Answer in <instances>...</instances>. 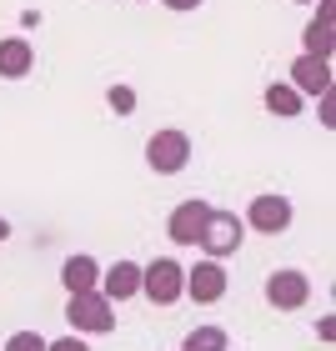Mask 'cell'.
<instances>
[{
	"instance_id": "obj_1",
	"label": "cell",
	"mask_w": 336,
	"mask_h": 351,
	"mask_svg": "<svg viewBox=\"0 0 336 351\" xmlns=\"http://www.w3.org/2000/svg\"><path fill=\"white\" fill-rule=\"evenodd\" d=\"M66 322H71V337H106L116 326V306L101 291H86V296H71Z\"/></svg>"
},
{
	"instance_id": "obj_2",
	"label": "cell",
	"mask_w": 336,
	"mask_h": 351,
	"mask_svg": "<svg viewBox=\"0 0 336 351\" xmlns=\"http://www.w3.org/2000/svg\"><path fill=\"white\" fill-rule=\"evenodd\" d=\"M141 291H146L156 306H171V301L186 296V266L171 256H156L151 266H141Z\"/></svg>"
},
{
	"instance_id": "obj_3",
	"label": "cell",
	"mask_w": 336,
	"mask_h": 351,
	"mask_svg": "<svg viewBox=\"0 0 336 351\" xmlns=\"http://www.w3.org/2000/svg\"><path fill=\"white\" fill-rule=\"evenodd\" d=\"M241 241H246V226L231 211H211L206 226H201V236H196V246L206 251V261H221V256H231V251H241Z\"/></svg>"
},
{
	"instance_id": "obj_4",
	"label": "cell",
	"mask_w": 336,
	"mask_h": 351,
	"mask_svg": "<svg viewBox=\"0 0 336 351\" xmlns=\"http://www.w3.org/2000/svg\"><path fill=\"white\" fill-rule=\"evenodd\" d=\"M191 161V136L186 131H156L146 141V166L156 176H176V171H186Z\"/></svg>"
},
{
	"instance_id": "obj_5",
	"label": "cell",
	"mask_w": 336,
	"mask_h": 351,
	"mask_svg": "<svg viewBox=\"0 0 336 351\" xmlns=\"http://www.w3.org/2000/svg\"><path fill=\"white\" fill-rule=\"evenodd\" d=\"M266 301L276 311H296V306H307L311 301V281H307V271H271L266 276Z\"/></svg>"
},
{
	"instance_id": "obj_6",
	"label": "cell",
	"mask_w": 336,
	"mask_h": 351,
	"mask_svg": "<svg viewBox=\"0 0 336 351\" xmlns=\"http://www.w3.org/2000/svg\"><path fill=\"white\" fill-rule=\"evenodd\" d=\"M241 226L261 231V236H281L286 226H291V201H286V196H256Z\"/></svg>"
},
{
	"instance_id": "obj_7",
	"label": "cell",
	"mask_w": 336,
	"mask_h": 351,
	"mask_svg": "<svg viewBox=\"0 0 336 351\" xmlns=\"http://www.w3.org/2000/svg\"><path fill=\"white\" fill-rule=\"evenodd\" d=\"M186 296L201 301V306H206V301H221V296H226V266H221V261H196L186 271Z\"/></svg>"
},
{
	"instance_id": "obj_8",
	"label": "cell",
	"mask_w": 336,
	"mask_h": 351,
	"mask_svg": "<svg viewBox=\"0 0 336 351\" xmlns=\"http://www.w3.org/2000/svg\"><path fill=\"white\" fill-rule=\"evenodd\" d=\"M206 216H211V206H206V201H181V206L171 211V221H166L171 241H176V246H196V236H201V226H206Z\"/></svg>"
},
{
	"instance_id": "obj_9",
	"label": "cell",
	"mask_w": 336,
	"mask_h": 351,
	"mask_svg": "<svg viewBox=\"0 0 336 351\" xmlns=\"http://www.w3.org/2000/svg\"><path fill=\"white\" fill-rule=\"evenodd\" d=\"M291 90H296V95H326V90H331V60L296 56V60H291Z\"/></svg>"
},
{
	"instance_id": "obj_10",
	"label": "cell",
	"mask_w": 336,
	"mask_h": 351,
	"mask_svg": "<svg viewBox=\"0 0 336 351\" xmlns=\"http://www.w3.org/2000/svg\"><path fill=\"white\" fill-rule=\"evenodd\" d=\"M141 291V266L136 261H116L110 271H101V296L116 306V301H131Z\"/></svg>"
},
{
	"instance_id": "obj_11",
	"label": "cell",
	"mask_w": 336,
	"mask_h": 351,
	"mask_svg": "<svg viewBox=\"0 0 336 351\" xmlns=\"http://www.w3.org/2000/svg\"><path fill=\"white\" fill-rule=\"evenodd\" d=\"M60 281H66L71 296H86V291H95V286H101V266H95L91 256H71L66 266H60Z\"/></svg>"
},
{
	"instance_id": "obj_12",
	"label": "cell",
	"mask_w": 336,
	"mask_h": 351,
	"mask_svg": "<svg viewBox=\"0 0 336 351\" xmlns=\"http://www.w3.org/2000/svg\"><path fill=\"white\" fill-rule=\"evenodd\" d=\"M30 66H36V51H30V40H21V36L0 40V75H5V81H21Z\"/></svg>"
},
{
	"instance_id": "obj_13",
	"label": "cell",
	"mask_w": 336,
	"mask_h": 351,
	"mask_svg": "<svg viewBox=\"0 0 336 351\" xmlns=\"http://www.w3.org/2000/svg\"><path fill=\"white\" fill-rule=\"evenodd\" d=\"M301 40H307V56H316V60H331V45H336V40H331V21H311Z\"/></svg>"
},
{
	"instance_id": "obj_14",
	"label": "cell",
	"mask_w": 336,
	"mask_h": 351,
	"mask_svg": "<svg viewBox=\"0 0 336 351\" xmlns=\"http://www.w3.org/2000/svg\"><path fill=\"white\" fill-rule=\"evenodd\" d=\"M181 351H226V331H221V326H196Z\"/></svg>"
},
{
	"instance_id": "obj_15",
	"label": "cell",
	"mask_w": 336,
	"mask_h": 351,
	"mask_svg": "<svg viewBox=\"0 0 336 351\" xmlns=\"http://www.w3.org/2000/svg\"><path fill=\"white\" fill-rule=\"evenodd\" d=\"M266 110H271V116H296V110H301V95H296L291 86H271V90H266Z\"/></svg>"
},
{
	"instance_id": "obj_16",
	"label": "cell",
	"mask_w": 336,
	"mask_h": 351,
	"mask_svg": "<svg viewBox=\"0 0 336 351\" xmlns=\"http://www.w3.org/2000/svg\"><path fill=\"white\" fill-rule=\"evenodd\" d=\"M106 106L116 110V116H131V110H136V90H131V86H110Z\"/></svg>"
},
{
	"instance_id": "obj_17",
	"label": "cell",
	"mask_w": 336,
	"mask_h": 351,
	"mask_svg": "<svg viewBox=\"0 0 336 351\" xmlns=\"http://www.w3.org/2000/svg\"><path fill=\"white\" fill-rule=\"evenodd\" d=\"M5 351H45V337H36V331H15V337L5 341Z\"/></svg>"
},
{
	"instance_id": "obj_18",
	"label": "cell",
	"mask_w": 336,
	"mask_h": 351,
	"mask_svg": "<svg viewBox=\"0 0 336 351\" xmlns=\"http://www.w3.org/2000/svg\"><path fill=\"white\" fill-rule=\"evenodd\" d=\"M45 351H91L81 337H60V341H45Z\"/></svg>"
},
{
	"instance_id": "obj_19",
	"label": "cell",
	"mask_w": 336,
	"mask_h": 351,
	"mask_svg": "<svg viewBox=\"0 0 336 351\" xmlns=\"http://www.w3.org/2000/svg\"><path fill=\"white\" fill-rule=\"evenodd\" d=\"M322 121H326V125L336 121V90H326V95H322Z\"/></svg>"
},
{
	"instance_id": "obj_20",
	"label": "cell",
	"mask_w": 336,
	"mask_h": 351,
	"mask_svg": "<svg viewBox=\"0 0 336 351\" xmlns=\"http://www.w3.org/2000/svg\"><path fill=\"white\" fill-rule=\"evenodd\" d=\"M166 5H171V10H196L201 0H166Z\"/></svg>"
},
{
	"instance_id": "obj_21",
	"label": "cell",
	"mask_w": 336,
	"mask_h": 351,
	"mask_svg": "<svg viewBox=\"0 0 336 351\" xmlns=\"http://www.w3.org/2000/svg\"><path fill=\"white\" fill-rule=\"evenodd\" d=\"M5 236H10V221H5V216H0V241H5Z\"/></svg>"
}]
</instances>
